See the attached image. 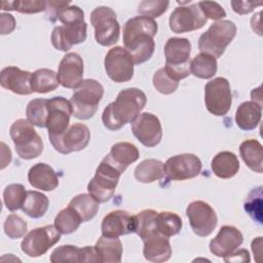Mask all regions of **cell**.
I'll use <instances>...</instances> for the list:
<instances>
[{"label":"cell","mask_w":263,"mask_h":263,"mask_svg":"<svg viewBox=\"0 0 263 263\" xmlns=\"http://www.w3.org/2000/svg\"><path fill=\"white\" fill-rule=\"evenodd\" d=\"M158 26L154 18L139 15L129 18L123 27V44L133 55L135 64L148 61L155 49L154 36Z\"/></svg>","instance_id":"6da1fadb"},{"label":"cell","mask_w":263,"mask_h":263,"mask_svg":"<svg viewBox=\"0 0 263 263\" xmlns=\"http://www.w3.org/2000/svg\"><path fill=\"white\" fill-rule=\"evenodd\" d=\"M147 103L146 95L139 88L122 89L114 102L103 111L102 121L110 130H117L126 123L133 122Z\"/></svg>","instance_id":"7a4b0ae2"},{"label":"cell","mask_w":263,"mask_h":263,"mask_svg":"<svg viewBox=\"0 0 263 263\" xmlns=\"http://www.w3.org/2000/svg\"><path fill=\"white\" fill-rule=\"evenodd\" d=\"M104 87L95 79H85L76 88L71 97V105L74 117L82 120L91 118L103 98Z\"/></svg>","instance_id":"3957f363"},{"label":"cell","mask_w":263,"mask_h":263,"mask_svg":"<svg viewBox=\"0 0 263 263\" xmlns=\"http://www.w3.org/2000/svg\"><path fill=\"white\" fill-rule=\"evenodd\" d=\"M236 26L228 20L213 23L198 39V48L215 59L220 58L236 35Z\"/></svg>","instance_id":"277c9868"},{"label":"cell","mask_w":263,"mask_h":263,"mask_svg":"<svg viewBox=\"0 0 263 263\" xmlns=\"http://www.w3.org/2000/svg\"><path fill=\"white\" fill-rule=\"evenodd\" d=\"M191 43L187 38H170L164 45V70L180 81L190 74Z\"/></svg>","instance_id":"5b68a950"},{"label":"cell","mask_w":263,"mask_h":263,"mask_svg":"<svg viewBox=\"0 0 263 263\" xmlns=\"http://www.w3.org/2000/svg\"><path fill=\"white\" fill-rule=\"evenodd\" d=\"M9 135L21 158L29 160L38 157L42 153L43 141L28 120H15L10 126Z\"/></svg>","instance_id":"8992f818"},{"label":"cell","mask_w":263,"mask_h":263,"mask_svg":"<svg viewBox=\"0 0 263 263\" xmlns=\"http://www.w3.org/2000/svg\"><path fill=\"white\" fill-rule=\"evenodd\" d=\"M96 41L103 46H111L119 39L120 26L116 13L108 6H99L90 13Z\"/></svg>","instance_id":"52a82bcc"},{"label":"cell","mask_w":263,"mask_h":263,"mask_svg":"<svg viewBox=\"0 0 263 263\" xmlns=\"http://www.w3.org/2000/svg\"><path fill=\"white\" fill-rule=\"evenodd\" d=\"M121 174L116 167L103 159L87 185L88 193L99 202L108 201L115 192Z\"/></svg>","instance_id":"ba28073f"},{"label":"cell","mask_w":263,"mask_h":263,"mask_svg":"<svg viewBox=\"0 0 263 263\" xmlns=\"http://www.w3.org/2000/svg\"><path fill=\"white\" fill-rule=\"evenodd\" d=\"M204 103L208 111L216 116H224L232 104L231 88L224 77H216L204 86Z\"/></svg>","instance_id":"9c48e42d"},{"label":"cell","mask_w":263,"mask_h":263,"mask_svg":"<svg viewBox=\"0 0 263 263\" xmlns=\"http://www.w3.org/2000/svg\"><path fill=\"white\" fill-rule=\"evenodd\" d=\"M61 234L54 225L35 228L22 240L21 249L31 258L40 257L60 240Z\"/></svg>","instance_id":"30bf717a"},{"label":"cell","mask_w":263,"mask_h":263,"mask_svg":"<svg viewBox=\"0 0 263 263\" xmlns=\"http://www.w3.org/2000/svg\"><path fill=\"white\" fill-rule=\"evenodd\" d=\"M105 70L111 80L117 83L129 81L134 76V59L130 52L121 47H112L105 57Z\"/></svg>","instance_id":"8fae6325"},{"label":"cell","mask_w":263,"mask_h":263,"mask_svg":"<svg viewBox=\"0 0 263 263\" xmlns=\"http://www.w3.org/2000/svg\"><path fill=\"white\" fill-rule=\"evenodd\" d=\"M193 232L198 236H209L217 226L218 218L214 209L205 201L195 200L186 209Z\"/></svg>","instance_id":"7c38bea8"},{"label":"cell","mask_w":263,"mask_h":263,"mask_svg":"<svg viewBox=\"0 0 263 263\" xmlns=\"http://www.w3.org/2000/svg\"><path fill=\"white\" fill-rule=\"evenodd\" d=\"M53 148L62 153L69 154L84 149L90 140V132L83 123L72 124L60 136H49Z\"/></svg>","instance_id":"4fadbf2b"},{"label":"cell","mask_w":263,"mask_h":263,"mask_svg":"<svg viewBox=\"0 0 263 263\" xmlns=\"http://www.w3.org/2000/svg\"><path fill=\"white\" fill-rule=\"evenodd\" d=\"M201 167L202 163L196 155L191 153L179 154L166 160L164 163V176L167 180H188L197 177Z\"/></svg>","instance_id":"5bb4252c"},{"label":"cell","mask_w":263,"mask_h":263,"mask_svg":"<svg viewBox=\"0 0 263 263\" xmlns=\"http://www.w3.org/2000/svg\"><path fill=\"white\" fill-rule=\"evenodd\" d=\"M206 21L198 3H195L190 6L177 7L171 13L168 24L174 33L181 34L202 28Z\"/></svg>","instance_id":"9a60e30c"},{"label":"cell","mask_w":263,"mask_h":263,"mask_svg":"<svg viewBox=\"0 0 263 263\" xmlns=\"http://www.w3.org/2000/svg\"><path fill=\"white\" fill-rule=\"evenodd\" d=\"M73 114L71 102L63 97L47 100L46 127L49 136H60L68 129L70 117Z\"/></svg>","instance_id":"2e32d148"},{"label":"cell","mask_w":263,"mask_h":263,"mask_svg":"<svg viewBox=\"0 0 263 263\" xmlns=\"http://www.w3.org/2000/svg\"><path fill=\"white\" fill-rule=\"evenodd\" d=\"M134 136L146 147L157 146L162 139V127L157 116L144 112L132 122Z\"/></svg>","instance_id":"e0dca14e"},{"label":"cell","mask_w":263,"mask_h":263,"mask_svg":"<svg viewBox=\"0 0 263 263\" xmlns=\"http://www.w3.org/2000/svg\"><path fill=\"white\" fill-rule=\"evenodd\" d=\"M58 81L66 88H77L83 81V61L76 52L63 57L58 70Z\"/></svg>","instance_id":"ac0fdd59"},{"label":"cell","mask_w":263,"mask_h":263,"mask_svg":"<svg viewBox=\"0 0 263 263\" xmlns=\"http://www.w3.org/2000/svg\"><path fill=\"white\" fill-rule=\"evenodd\" d=\"M86 23L70 24L58 26L52 30L51 43L54 48L67 51L75 44H79L86 39Z\"/></svg>","instance_id":"d6986e66"},{"label":"cell","mask_w":263,"mask_h":263,"mask_svg":"<svg viewBox=\"0 0 263 263\" xmlns=\"http://www.w3.org/2000/svg\"><path fill=\"white\" fill-rule=\"evenodd\" d=\"M242 240L243 236L237 228L225 225L220 228L216 237L211 240L210 251L216 257L225 259L240 247Z\"/></svg>","instance_id":"ffe728a7"},{"label":"cell","mask_w":263,"mask_h":263,"mask_svg":"<svg viewBox=\"0 0 263 263\" xmlns=\"http://www.w3.org/2000/svg\"><path fill=\"white\" fill-rule=\"evenodd\" d=\"M136 229V217L126 211L116 210L107 214L102 221V235L119 237Z\"/></svg>","instance_id":"44dd1931"},{"label":"cell","mask_w":263,"mask_h":263,"mask_svg":"<svg viewBox=\"0 0 263 263\" xmlns=\"http://www.w3.org/2000/svg\"><path fill=\"white\" fill-rule=\"evenodd\" d=\"M31 78L32 73L14 66H9L2 69L0 73V84L3 88L16 95H30L33 92Z\"/></svg>","instance_id":"7402d4cb"},{"label":"cell","mask_w":263,"mask_h":263,"mask_svg":"<svg viewBox=\"0 0 263 263\" xmlns=\"http://www.w3.org/2000/svg\"><path fill=\"white\" fill-rule=\"evenodd\" d=\"M140 152L138 148L128 142H119L111 147L109 154L104 157V160L116 167L120 173H123L126 167L138 160Z\"/></svg>","instance_id":"603a6c76"},{"label":"cell","mask_w":263,"mask_h":263,"mask_svg":"<svg viewBox=\"0 0 263 263\" xmlns=\"http://www.w3.org/2000/svg\"><path fill=\"white\" fill-rule=\"evenodd\" d=\"M31 186L43 191H52L59 186V177L53 168L46 163H36L28 172Z\"/></svg>","instance_id":"cb8c5ba5"},{"label":"cell","mask_w":263,"mask_h":263,"mask_svg":"<svg viewBox=\"0 0 263 263\" xmlns=\"http://www.w3.org/2000/svg\"><path fill=\"white\" fill-rule=\"evenodd\" d=\"M143 255L150 262H164L172 256V248L168 237L161 234L152 235L143 240Z\"/></svg>","instance_id":"d4e9b609"},{"label":"cell","mask_w":263,"mask_h":263,"mask_svg":"<svg viewBox=\"0 0 263 263\" xmlns=\"http://www.w3.org/2000/svg\"><path fill=\"white\" fill-rule=\"evenodd\" d=\"M262 116V105L256 101L241 103L235 112V122L242 130H252L257 127Z\"/></svg>","instance_id":"484cf974"},{"label":"cell","mask_w":263,"mask_h":263,"mask_svg":"<svg viewBox=\"0 0 263 263\" xmlns=\"http://www.w3.org/2000/svg\"><path fill=\"white\" fill-rule=\"evenodd\" d=\"M211 166L213 173L218 178L230 179L238 173L239 161L234 153L222 151L212 159Z\"/></svg>","instance_id":"4316f807"},{"label":"cell","mask_w":263,"mask_h":263,"mask_svg":"<svg viewBox=\"0 0 263 263\" xmlns=\"http://www.w3.org/2000/svg\"><path fill=\"white\" fill-rule=\"evenodd\" d=\"M99 262H120L122 256V243L118 237L102 235L96 246Z\"/></svg>","instance_id":"83f0119b"},{"label":"cell","mask_w":263,"mask_h":263,"mask_svg":"<svg viewBox=\"0 0 263 263\" xmlns=\"http://www.w3.org/2000/svg\"><path fill=\"white\" fill-rule=\"evenodd\" d=\"M239 153L245 163L254 172H263V146L254 139L243 141L239 146Z\"/></svg>","instance_id":"f1b7e54d"},{"label":"cell","mask_w":263,"mask_h":263,"mask_svg":"<svg viewBox=\"0 0 263 263\" xmlns=\"http://www.w3.org/2000/svg\"><path fill=\"white\" fill-rule=\"evenodd\" d=\"M164 177V163L157 159H145L135 168V178L141 183H152Z\"/></svg>","instance_id":"f546056e"},{"label":"cell","mask_w":263,"mask_h":263,"mask_svg":"<svg viewBox=\"0 0 263 263\" xmlns=\"http://www.w3.org/2000/svg\"><path fill=\"white\" fill-rule=\"evenodd\" d=\"M99 204L100 202L89 193H82L72 198L68 205L79 215L82 222H87L97 215L100 206Z\"/></svg>","instance_id":"4dcf8cb0"},{"label":"cell","mask_w":263,"mask_h":263,"mask_svg":"<svg viewBox=\"0 0 263 263\" xmlns=\"http://www.w3.org/2000/svg\"><path fill=\"white\" fill-rule=\"evenodd\" d=\"M49 200L47 196L39 191H27L26 200L22 206L23 212L31 218L38 219L45 215L48 210Z\"/></svg>","instance_id":"1f68e13d"},{"label":"cell","mask_w":263,"mask_h":263,"mask_svg":"<svg viewBox=\"0 0 263 263\" xmlns=\"http://www.w3.org/2000/svg\"><path fill=\"white\" fill-rule=\"evenodd\" d=\"M57 74L53 70L42 68L32 73L31 85L33 92L45 93L54 90L59 86Z\"/></svg>","instance_id":"d6a6232c"},{"label":"cell","mask_w":263,"mask_h":263,"mask_svg":"<svg viewBox=\"0 0 263 263\" xmlns=\"http://www.w3.org/2000/svg\"><path fill=\"white\" fill-rule=\"evenodd\" d=\"M217 72V60L208 54L200 52L190 61V73L201 79L212 78Z\"/></svg>","instance_id":"836d02e7"},{"label":"cell","mask_w":263,"mask_h":263,"mask_svg":"<svg viewBox=\"0 0 263 263\" xmlns=\"http://www.w3.org/2000/svg\"><path fill=\"white\" fill-rule=\"evenodd\" d=\"M157 212L154 210H144L138 213L136 217V229L135 232L142 238V240L155 235L160 234L157 230L156 217Z\"/></svg>","instance_id":"e575fe53"},{"label":"cell","mask_w":263,"mask_h":263,"mask_svg":"<svg viewBox=\"0 0 263 263\" xmlns=\"http://www.w3.org/2000/svg\"><path fill=\"white\" fill-rule=\"evenodd\" d=\"M158 232L166 237L174 236L182 229V219L173 212H160L156 217Z\"/></svg>","instance_id":"d590c367"},{"label":"cell","mask_w":263,"mask_h":263,"mask_svg":"<svg viewBox=\"0 0 263 263\" xmlns=\"http://www.w3.org/2000/svg\"><path fill=\"white\" fill-rule=\"evenodd\" d=\"M81 223L82 220L79 215L69 205L54 218V226L62 234H70L76 231Z\"/></svg>","instance_id":"8d00e7d4"},{"label":"cell","mask_w":263,"mask_h":263,"mask_svg":"<svg viewBox=\"0 0 263 263\" xmlns=\"http://www.w3.org/2000/svg\"><path fill=\"white\" fill-rule=\"evenodd\" d=\"M27 120L38 127H45L47 120V100L34 99L26 108Z\"/></svg>","instance_id":"74e56055"},{"label":"cell","mask_w":263,"mask_h":263,"mask_svg":"<svg viewBox=\"0 0 263 263\" xmlns=\"http://www.w3.org/2000/svg\"><path fill=\"white\" fill-rule=\"evenodd\" d=\"M27 191L22 184H10L3 191V201L7 210L14 212L21 209L26 200Z\"/></svg>","instance_id":"f35d334b"},{"label":"cell","mask_w":263,"mask_h":263,"mask_svg":"<svg viewBox=\"0 0 263 263\" xmlns=\"http://www.w3.org/2000/svg\"><path fill=\"white\" fill-rule=\"evenodd\" d=\"M47 2L40 0H17L4 1L3 10H15L21 13H37L46 9Z\"/></svg>","instance_id":"ab89813d"},{"label":"cell","mask_w":263,"mask_h":263,"mask_svg":"<svg viewBox=\"0 0 263 263\" xmlns=\"http://www.w3.org/2000/svg\"><path fill=\"white\" fill-rule=\"evenodd\" d=\"M153 85L158 92L170 95L177 90L179 81L173 78L164 68H160L153 75Z\"/></svg>","instance_id":"60d3db41"},{"label":"cell","mask_w":263,"mask_h":263,"mask_svg":"<svg viewBox=\"0 0 263 263\" xmlns=\"http://www.w3.org/2000/svg\"><path fill=\"white\" fill-rule=\"evenodd\" d=\"M52 263L57 262H79L81 263V249L76 246L66 245L54 249L50 256Z\"/></svg>","instance_id":"b9f144b4"},{"label":"cell","mask_w":263,"mask_h":263,"mask_svg":"<svg viewBox=\"0 0 263 263\" xmlns=\"http://www.w3.org/2000/svg\"><path fill=\"white\" fill-rule=\"evenodd\" d=\"M3 227L5 234L9 238L15 239L25 235V233L27 232L28 225L23 218L15 214H11L6 218Z\"/></svg>","instance_id":"7bdbcfd3"},{"label":"cell","mask_w":263,"mask_h":263,"mask_svg":"<svg viewBox=\"0 0 263 263\" xmlns=\"http://www.w3.org/2000/svg\"><path fill=\"white\" fill-rule=\"evenodd\" d=\"M170 2L164 0H144L140 2L138 11L145 16L158 17L166 11Z\"/></svg>","instance_id":"ee69618b"},{"label":"cell","mask_w":263,"mask_h":263,"mask_svg":"<svg viewBox=\"0 0 263 263\" xmlns=\"http://www.w3.org/2000/svg\"><path fill=\"white\" fill-rule=\"evenodd\" d=\"M55 16L63 25L78 24L84 22V12L80 7L76 5H68L59 9V11L55 13Z\"/></svg>","instance_id":"f6af8a7d"},{"label":"cell","mask_w":263,"mask_h":263,"mask_svg":"<svg viewBox=\"0 0 263 263\" xmlns=\"http://www.w3.org/2000/svg\"><path fill=\"white\" fill-rule=\"evenodd\" d=\"M199 8L206 18L220 20L226 16L224 8L217 2L213 1H200L198 2Z\"/></svg>","instance_id":"bcb514c9"},{"label":"cell","mask_w":263,"mask_h":263,"mask_svg":"<svg viewBox=\"0 0 263 263\" xmlns=\"http://www.w3.org/2000/svg\"><path fill=\"white\" fill-rule=\"evenodd\" d=\"M232 9L234 12L238 14H247L254 10L255 7L262 4L261 1L255 2V1H231L230 2Z\"/></svg>","instance_id":"7dc6e473"},{"label":"cell","mask_w":263,"mask_h":263,"mask_svg":"<svg viewBox=\"0 0 263 263\" xmlns=\"http://www.w3.org/2000/svg\"><path fill=\"white\" fill-rule=\"evenodd\" d=\"M15 29V20L9 13L0 14V33L1 35L10 34Z\"/></svg>","instance_id":"c3c4849f"}]
</instances>
